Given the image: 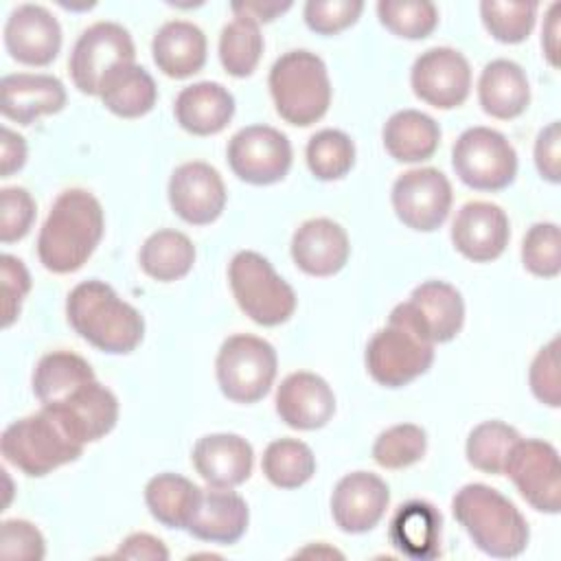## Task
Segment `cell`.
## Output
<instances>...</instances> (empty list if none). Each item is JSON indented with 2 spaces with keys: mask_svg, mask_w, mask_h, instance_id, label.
Listing matches in <instances>:
<instances>
[{
  "mask_svg": "<svg viewBox=\"0 0 561 561\" xmlns=\"http://www.w3.org/2000/svg\"><path fill=\"white\" fill-rule=\"evenodd\" d=\"M105 230L101 202L83 191L59 193L37 237L39 263L55 274L77 272L96 250Z\"/></svg>",
  "mask_w": 561,
  "mask_h": 561,
  "instance_id": "obj_1",
  "label": "cell"
},
{
  "mask_svg": "<svg viewBox=\"0 0 561 561\" xmlns=\"http://www.w3.org/2000/svg\"><path fill=\"white\" fill-rule=\"evenodd\" d=\"M66 316L83 340L112 355L131 353L145 335L140 311L103 280L79 283L68 294Z\"/></svg>",
  "mask_w": 561,
  "mask_h": 561,
  "instance_id": "obj_2",
  "label": "cell"
},
{
  "mask_svg": "<svg viewBox=\"0 0 561 561\" xmlns=\"http://www.w3.org/2000/svg\"><path fill=\"white\" fill-rule=\"evenodd\" d=\"M451 511L471 541L486 554L513 559L526 550L530 530L517 506L497 489L471 482L456 491Z\"/></svg>",
  "mask_w": 561,
  "mask_h": 561,
  "instance_id": "obj_3",
  "label": "cell"
},
{
  "mask_svg": "<svg viewBox=\"0 0 561 561\" xmlns=\"http://www.w3.org/2000/svg\"><path fill=\"white\" fill-rule=\"evenodd\" d=\"M270 94L283 121L307 127L331 105V81L324 61L311 50H289L270 70Z\"/></svg>",
  "mask_w": 561,
  "mask_h": 561,
  "instance_id": "obj_4",
  "label": "cell"
},
{
  "mask_svg": "<svg viewBox=\"0 0 561 561\" xmlns=\"http://www.w3.org/2000/svg\"><path fill=\"white\" fill-rule=\"evenodd\" d=\"M83 447L44 405L39 412L13 421L0 440L4 460L31 478H42L77 460Z\"/></svg>",
  "mask_w": 561,
  "mask_h": 561,
  "instance_id": "obj_5",
  "label": "cell"
},
{
  "mask_svg": "<svg viewBox=\"0 0 561 561\" xmlns=\"http://www.w3.org/2000/svg\"><path fill=\"white\" fill-rule=\"evenodd\" d=\"M228 280L237 305L256 324L278 327L296 311L291 285L259 252H237L228 265Z\"/></svg>",
  "mask_w": 561,
  "mask_h": 561,
  "instance_id": "obj_6",
  "label": "cell"
},
{
  "mask_svg": "<svg viewBox=\"0 0 561 561\" xmlns=\"http://www.w3.org/2000/svg\"><path fill=\"white\" fill-rule=\"evenodd\" d=\"M364 359L377 383L401 388L432 366L434 344L390 311L388 324L370 337Z\"/></svg>",
  "mask_w": 561,
  "mask_h": 561,
  "instance_id": "obj_7",
  "label": "cell"
},
{
  "mask_svg": "<svg viewBox=\"0 0 561 561\" xmlns=\"http://www.w3.org/2000/svg\"><path fill=\"white\" fill-rule=\"evenodd\" d=\"M217 381L234 403H256L274 383L278 359L274 346L256 335H230L217 353Z\"/></svg>",
  "mask_w": 561,
  "mask_h": 561,
  "instance_id": "obj_8",
  "label": "cell"
},
{
  "mask_svg": "<svg viewBox=\"0 0 561 561\" xmlns=\"http://www.w3.org/2000/svg\"><path fill=\"white\" fill-rule=\"evenodd\" d=\"M451 167L469 188L502 191L517 175V151L497 129L469 127L454 142Z\"/></svg>",
  "mask_w": 561,
  "mask_h": 561,
  "instance_id": "obj_9",
  "label": "cell"
},
{
  "mask_svg": "<svg viewBox=\"0 0 561 561\" xmlns=\"http://www.w3.org/2000/svg\"><path fill=\"white\" fill-rule=\"evenodd\" d=\"M504 473L533 508L550 515L561 511V462L550 443L519 438L508 454Z\"/></svg>",
  "mask_w": 561,
  "mask_h": 561,
  "instance_id": "obj_10",
  "label": "cell"
},
{
  "mask_svg": "<svg viewBox=\"0 0 561 561\" xmlns=\"http://www.w3.org/2000/svg\"><path fill=\"white\" fill-rule=\"evenodd\" d=\"M136 59L129 31L116 22H94L72 46L68 68L72 83L83 94H99L103 77L123 61Z\"/></svg>",
  "mask_w": 561,
  "mask_h": 561,
  "instance_id": "obj_11",
  "label": "cell"
},
{
  "mask_svg": "<svg viewBox=\"0 0 561 561\" xmlns=\"http://www.w3.org/2000/svg\"><path fill=\"white\" fill-rule=\"evenodd\" d=\"M228 164L248 184L280 182L291 167V142L270 125L243 127L228 142Z\"/></svg>",
  "mask_w": 561,
  "mask_h": 561,
  "instance_id": "obj_12",
  "label": "cell"
},
{
  "mask_svg": "<svg viewBox=\"0 0 561 561\" xmlns=\"http://www.w3.org/2000/svg\"><path fill=\"white\" fill-rule=\"evenodd\" d=\"M451 184L438 169L423 167L401 173L392 184V208L412 230L432 232L443 226L451 208Z\"/></svg>",
  "mask_w": 561,
  "mask_h": 561,
  "instance_id": "obj_13",
  "label": "cell"
},
{
  "mask_svg": "<svg viewBox=\"0 0 561 561\" xmlns=\"http://www.w3.org/2000/svg\"><path fill=\"white\" fill-rule=\"evenodd\" d=\"M432 344L454 340L465 322L460 291L445 280H425L410 294V300L392 309Z\"/></svg>",
  "mask_w": 561,
  "mask_h": 561,
  "instance_id": "obj_14",
  "label": "cell"
},
{
  "mask_svg": "<svg viewBox=\"0 0 561 561\" xmlns=\"http://www.w3.org/2000/svg\"><path fill=\"white\" fill-rule=\"evenodd\" d=\"M410 83L414 94L432 107L451 110L467 101L471 68L462 53L436 46L421 53L412 66Z\"/></svg>",
  "mask_w": 561,
  "mask_h": 561,
  "instance_id": "obj_15",
  "label": "cell"
},
{
  "mask_svg": "<svg viewBox=\"0 0 561 561\" xmlns=\"http://www.w3.org/2000/svg\"><path fill=\"white\" fill-rule=\"evenodd\" d=\"M226 199L228 195L219 171L206 162H184L171 173L169 204L186 224H213L224 213Z\"/></svg>",
  "mask_w": 561,
  "mask_h": 561,
  "instance_id": "obj_16",
  "label": "cell"
},
{
  "mask_svg": "<svg viewBox=\"0 0 561 561\" xmlns=\"http://www.w3.org/2000/svg\"><path fill=\"white\" fill-rule=\"evenodd\" d=\"M44 408H48L66 427V432L81 445L103 438L114 430L118 421V401L114 392L96 379L85 381L61 401L48 403Z\"/></svg>",
  "mask_w": 561,
  "mask_h": 561,
  "instance_id": "obj_17",
  "label": "cell"
},
{
  "mask_svg": "<svg viewBox=\"0 0 561 561\" xmlns=\"http://www.w3.org/2000/svg\"><path fill=\"white\" fill-rule=\"evenodd\" d=\"M508 239V217L491 202H467L451 224L454 248L473 263L495 261L506 250Z\"/></svg>",
  "mask_w": 561,
  "mask_h": 561,
  "instance_id": "obj_18",
  "label": "cell"
},
{
  "mask_svg": "<svg viewBox=\"0 0 561 561\" xmlns=\"http://www.w3.org/2000/svg\"><path fill=\"white\" fill-rule=\"evenodd\" d=\"M390 502L388 484L370 471L346 473L333 489L331 515L344 533H366L375 528Z\"/></svg>",
  "mask_w": 561,
  "mask_h": 561,
  "instance_id": "obj_19",
  "label": "cell"
},
{
  "mask_svg": "<svg viewBox=\"0 0 561 561\" xmlns=\"http://www.w3.org/2000/svg\"><path fill=\"white\" fill-rule=\"evenodd\" d=\"M4 46L26 66H48L61 48V26L42 4H20L4 24Z\"/></svg>",
  "mask_w": 561,
  "mask_h": 561,
  "instance_id": "obj_20",
  "label": "cell"
},
{
  "mask_svg": "<svg viewBox=\"0 0 561 561\" xmlns=\"http://www.w3.org/2000/svg\"><path fill=\"white\" fill-rule=\"evenodd\" d=\"M276 412L294 430L324 427L335 412L331 386L316 373L287 375L276 390Z\"/></svg>",
  "mask_w": 561,
  "mask_h": 561,
  "instance_id": "obj_21",
  "label": "cell"
},
{
  "mask_svg": "<svg viewBox=\"0 0 561 561\" xmlns=\"http://www.w3.org/2000/svg\"><path fill=\"white\" fill-rule=\"evenodd\" d=\"M351 254L346 230L327 217L307 219L291 237V259L309 276L337 274Z\"/></svg>",
  "mask_w": 561,
  "mask_h": 561,
  "instance_id": "obj_22",
  "label": "cell"
},
{
  "mask_svg": "<svg viewBox=\"0 0 561 561\" xmlns=\"http://www.w3.org/2000/svg\"><path fill=\"white\" fill-rule=\"evenodd\" d=\"M193 467L210 484L232 489L243 484L254 465L252 445L239 434H208L193 447Z\"/></svg>",
  "mask_w": 561,
  "mask_h": 561,
  "instance_id": "obj_23",
  "label": "cell"
},
{
  "mask_svg": "<svg viewBox=\"0 0 561 561\" xmlns=\"http://www.w3.org/2000/svg\"><path fill=\"white\" fill-rule=\"evenodd\" d=\"M2 114L20 125H31L35 118L57 114L66 105V88L53 75L15 72L0 81Z\"/></svg>",
  "mask_w": 561,
  "mask_h": 561,
  "instance_id": "obj_24",
  "label": "cell"
},
{
  "mask_svg": "<svg viewBox=\"0 0 561 561\" xmlns=\"http://www.w3.org/2000/svg\"><path fill=\"white\" fill-rule=\"evenodd\" d=\"M250 522L245 500L232 489H202L197 511L188 524V533L202 541L230 546L237 543Z\"/></svg>",
  "mask_w": 561,
  "mask_h": 561,
  "instance_id": "obj_25",
  "label": "cell"
},
{
  "mask_svg": "<svg viewBox=\"0 0 561 561\" xmlns=\"http://www.w3.org/2000/svg\"><path fill=\"white\" fill-rule=\"evenodd\" d=\"M173 114L188 134L213 136L230 123L234 96L217 81H199L180 90Z\"/></svg>",
  "mask_w": 561,
  "mask_h": 561,
  "instance_id": "obj_26",
  "label": "cell"
},
{
  "mask_svg": "<svg viewBox=\"0 0 561 561\" xmlns=\"http://www.w3.org/2000/svg\"><path fill=\"white\" fill-rule=\"evenodd\" d=\"M151 55L167 77L186 79L206 64V35L193 22L171 20L153 35Z\"/></svg>",
  "mask_w": 561,
  "mask_h": 561,
  "instance_id": "obj_27",
  "label": "cell"
},
{
  "mask_svg": "<svg viewBox=\"0 0 561 561\" xmlns=\"http://www.w3.org/2000/svg\"><path fill=\"white\" fill-rule=\"evenodd\" d=\"M478 99L489 116L517 118L530 103V83L524 68L511 59L486 64L478 81Z\"/></svg>",
  "mask_w": 561,
  "mask_h": 561,
  "instance_id": "obj_28",
  "label": "cell"
},
{
  "mask_svg": "<svg viewBox=\"0 0 561 561\" xmlns=\"http://www.w3.org/2000/svg\"><path fill=\"white\" fill-rule=\"evenodd\" d=\"M440 513L425 500H410L390 519V543L410 559H434L440 552Z\"/></svg>",
  "mask_w": 561,
  "mask_h": 561,
  "instance_id": "obj_29",
  "label": "cell"
},
{
  "mask_svg": "<svg viewBox=\"0 0 561 561\" xmlns=\"http://www.w3.org/2000/svg\"><path fill=\"white\" fill-rule=\"evenodd\" d=\"M99 96L112 114L121 118H138L153 110L158 88L142 66L136 61H123L103 77Z\"/></svg>",
  "mask_w": 561,
  "mask_h": 561,
  "instance_id": "obj_30",
  "label": "cell"
},
{
  "mask_svg": "<svg viewBox=\"0 0 561 561\" xmlns=\"http://www.w3.org/2000/svg\"><path fill=\"white\" fill-rule=\"evenodd\" d=\"M381 136L386 151L394 160L423 162L436 153L440 127L432 116L419 110H401L386 121Z\"/></svg>",
  "mask_w": 561,
  "mask_h": 561,
  "instance_id": "obj_31",
  "label": "cell"
},
{
  "mask_svg": "<svg viewBox=\"0 0 561 561\" xmlns=\"http://www.w3.org/2000/svg\"><path fill=\"white\" fill-rule=\"evenodd\" d=\"M202 489L184 476L178 473H158L145 486V502L153 519L167 528H188Z\"/></svg>",
  "mask_w": 561,
  "mask_h": 561,
  "instance_id": "obj_32",
  "label": "cell"
},
{
  "mask_svg": "<svg viewBox=\"0 0 561 561\" xmlns=\"http://www.w3.org/2000/svg\"><path fill=\"white\" fill-rule=\"evenodd\" d=\"M138 261L147 276L171 283L191 272L195 263V245L184 232L164 228L145 239Z\"/></svg>",
  "mask_w": 561,
  "mask_h": 561,
  "instance_id": "obj_33",
  "label": "cell"
},
{
  "mask_svg": "<svg viewBox=\"0 0 561 561\" xmlns=\"http://www.w3.org/2000/svg\"><path fill=\"white\" fill-rule=\"evenodd\" d=\"M92 379L94 370L81 355L70 351H53L46 353L33 370V392L42 405H48L61 401Z\"/></svg>",
  "mask_w": 561,
  "mask_h": 561,
  "instance_id": "obj_34",
  "label": "cell"
},
{
  "mask_svg": "<svg viewBox=\"0 0 561 561\" xmlns=\"http://www.w3.org/2000/svg\"><path fill=\"white\" fill-rule=\"evenodd\" d=\"M261 469L274 486L298 489L316 473V456L298 438H278L265 447Z\"/></svg>",
  "mask_w": 561,
  "mask_h": 561,
  "instance_id": "obj_35",
  "label": "cell"
},
{
  "mask_svg": "<svg viewBox=\"0 0 561 561\" xmlns=\"http://www.w3.org/2000/svg\"><path fill=\"white\" fill-rule=\"evenodd\" d=\"M263 55V35L254 20L237 15L221 28L219 59L228 75L250 77Z\"/></svg>",
  "mask_w": 561,
  "mask_h": 561,
  "instance_id": "obj_36",
  "label": "cell"
},
{
  "mask_svg": "<svg viewBox=\"0 0 561 561\" xmlns=\"http://www.w3.org/2000/svg\"><path fill=\"white\" fill-rule=\"evenodd\" d=\"M519 432L504 421H484L476 425L467 436V460L484 473H504L508 454L519 440Z\"/></svg>",
  "mask_w": 561,
  "mask_h": 561,
  "instance_id": "obj_37",
  "label": "cell"
},
{
  "mask_svg": "<svg viewBox=\"0 0 561 561\" xmlns=\"http://www.w3.org/2000/svg\"><path fill=\"white\" fill-rule=\"evenodd\" d=\"M307 164L318 180H340L355 164V145L340 129H320L307 142Z\"/></svg>",
  "mask_w": 561,
  "mask_h": 561,
  "instance_id": "obj_38",
  "label": "cell"
},
{
  "mask_svg": "<svg viewBox=\"0 0 561 561\" xmlns=\"http://www.w3.org/2000/svg\"><path fill=\"white\" fill-rule=\"evenodd\" d=\"M427 451V434L421 425L399 423L381 432L373 445V458L383 469H403Z\"/></svg>",
  "mask_w": 561,
  "mask_h": 561,
  "instance_id": "obj_39",
  "label": "cell"
},
{
  "mask_svg": "<svg viewBox=\"0 0 561 561\" xmlns=\"http://www.w3.org/2000/svg\"><path fill=\"white\" fill-rule=\"evenodd\" d=\"M377 15L390 33L403 39H423L438 24V11L430 0H381Z\"/></svg>",
  "mask_w": 561,
  "mask_h": 561,
  "instance_id": "obj_40",
  "label": "cell"
},
{
  "mask_svg": "<svg viewBox=\"0 0 561 561\" xmlns=\"http://www.w3.org/2000/svg\"><path fill=\"white\" fill-rule=\"evenodd\" d=\"M480 15L486 31L502 44H519L524 42L537 18L535 2H500L484 0L480 2Z\"/></svg>",
  "mask_w": 561,
  "mask_h": 561,
  "instance_id": "obj_41",
  "label": "cell"
},
{
  "mask_svg": "<svg viewBox=\"0 0 561 561\" xmlns=\"http://www.w3.org/2000/svg\"><path fill=\"white\" fill-rule=\"evenodd\" d=\"M524 267L543 278H554L561 272V234L552 221L533 224L522 243Z\"/></svg>",
  "mask_w": 561,
  "mask_h": 561,
  "instance_id": "obj_42",
  "label": "cell"
},
{
  "mask_svg": "<svg viewBox=\"0 0 561 561\" xmlns=\"http://www.w3.org/2000/svg\"><path fill=\"white\" fill-rule=\"evenodd\" d=\"M35 221V202L22 186L0 191V241L13 243L28 234Z\"/></svg>",
  "mask_w": 561,
  "mask_h": 561,
  "instance_id": "obj_43",
  "label": "cell"
},
{
  "mask_svg": "<svg viewBox=\"0 0 561 561\" xmlns=\"http://www.w3.org/2000/svg\"><path fill=\"white\" fill-rule=\"evenodd\" d=\"M362 11V0H309L305 4V22L313 33L335 35L355 24Z\"/></svg>",
  "mask_w": 561,
  "mask_h": 561,
  "instance_id": "obj_44",
  "label": "cell"
},
{
  "mask_svg": "<svg viewBox=\"0 0 561 561\" xmlns=\"http://www.w3.org/2000/svg\"><path fill=\"white\" fill-rule=\"evenodd\" d=\"M528 381L533 394L550 405L559 408L561 405V373H559V337H552L539 353L535 355L530 370H528Z\"/></svg>",
  "mask_w": 561,
  "mask_h": 561,
  "instance_id": "obj_45",
  "label": "cell"
},
{
  "mask_svg": "<svg viewBox=\"0 0 561 561\" xmlns=\"http://www.w3.org/2000/svg\"><path fill=\"white\" fill-rule=\"evenodd\" d=\"M46 554L42 533L26 519H7L0 528V557L39 561Z\"/></svg>",
  "mask_w": 561,
  "mask_h": 561,
  "instance_id": "obj_46",
  "label": "cell"
},
{
  "mask_svg": "<svg viewBox=\"0 0 561 561\" xmlns=\"http://www.w3.org/2000/svg\"><path fill=\"white\" fill-rule=\"evenodd\" d=\"M0 283H2V327H11L20 313L22 300L31 289V276L24 263L13 254L0 256Z\"/></svg>",
  "mask_w": 561,
  "mask_h": 561,
  "instance_id": "obj_47",
  "label": "cell"
},
{
  "mask_svg": "<svg viewBox=\"0 0 561 561\" xmlns=\"http://www.w3.org/2000/svg\"><path fill=\"white\" fill-rule=\"evenodd\" d=\"M535 164L541 178L557 184L561 180V127L559 121L546 125L535 142Z\"/></svg>",
  "mask_w": 561,
  "mask_h": 561,
  "instance_id": "obj_48",
  "label": "cell"
},
{
  "mask_svg": "<svg viewBox=\"0 0 561 561\" xmlns=\"http://www.w3.org/2000/svg\"><path fill=\"white\" fill-rule=\"evenodd\" d=\"M114 559H147V561H167L169 559V550L167 546L149 535V533H134L129 535L118 550L112 554Z\"/></svg>",
  "mask_w": 561,
  "mask_h": 561,
  "instance_id": "obj_49",
  "label": "cell"
},
{
  "mask_svg": "<svg viewBox=\"0 0 561 561\" xmlns=\"http://www.w3.org/2000/svg\"><path fill=\"white\" fill-rule=\"evenodd\" d=\"M26 162V142L20 134L2 127L0 134V175L9 178L11 173L20 171Z\"/></svg>",
  "mask_w": 561,
  "mask_h": 561,
  "instance_id": "obj_50",
  "label": "cell"
},
{
  "mask_svg": "<svg viewBox=\"0 0 561 561\" xmlns=\"http://www.w3.org/2000/svg\"><path fill=\"white\" fill-rule=\"evenodd\" d=\"M287 9H291V2H232V11L234 15H243L254 20L256 24L261 22H272L276 20L280 13H285Z\"/></svg>",
  "mask_w": 561,
  "mask_h": 561,
  "instance_id": "obj_51",
  "label": "cell"
},
{
  "mask_svg": "<svg viewBox=\"0 0 561 561\" xmlns=\"http://www.w3.org/2000/svg\"><path fill=\"white\" fill-rule=\"evenodd\" d=\"M559 9L561 4L554 2L548 13H546V24H543V31H541V46H543V53L548 57V61L557 68L559 66V59H557V53H559Z\"/></svg>",
  "mask_w": 561,
  "mask_h": 561,
  "instance_id": "obj_52",
  "label": "cell"
}]
</instances>
